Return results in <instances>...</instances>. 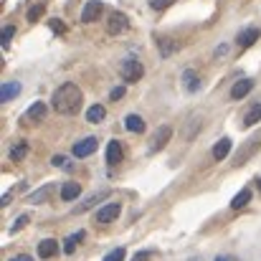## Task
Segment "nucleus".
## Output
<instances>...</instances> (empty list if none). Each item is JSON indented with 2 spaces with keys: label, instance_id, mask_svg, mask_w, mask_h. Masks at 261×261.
<instances>
[{
  "label": "nucleus",
  "instance_id": "nucleus-19",
  "mask_svg": "<svg viewBox=\"0 0 261 261\" xmlns=\"http://www.w3.org/2000/svg\"><path fill=\"white\" fill-rule=\"evenodd\" d=\"M84 239H87V233H84V231L71 233L69 239H64V251H66V254H74V251H76V244H79V241H84Z\"/></svg>",
  "mask_w": 261,
  "mask_h": 261
},
{
  "label": "nucleus",
  "instance_id": "nucleus-22",
  "mask_svg": "<svg viewBox=\"0 0 261 261\" xmlns=\"http://www.w3.org/2000/svg\"><path fill=\"white\" fill-rule=\"evenodd\" d=\"M25 155H28V142H18V145H13V150H10V160H13V163H20Z\"/></svg>",
  "mask_w": 261,
  "mask_h": 261
},
{
  "label": "nucleus",
  "instance_id": "nucleus-23",
  "mask_svg": "<svg viewBox=\"0 0 261 261\" xmlns=\"http://www.w3.org/2000/svg\"><path fill=\"white\" fill-rule=\"evenodd\" d=\"M256 122H261V101H256L244 117V124H256Z\"/></svg>",
  "mask_w": 261,
  "mask_h": 261
},
{
  "label": "nucleus",
  "instance_id": "nucleus-14",
  "mask_svg": "<svg viewBox=\"0 0 261 261\" xmlns=\"http://www.w3.org/2000/svg\"><path fill=\"white\" fill-rule=\"evenodd\" d=\"M104 117H107V109H104V104H91L87 109V122L91 124H96V122H104Z\"/></svg>",
  "mask_w": 261,
  "mask_h": 261
},
{
  "label": "nucleus",
  "instance_id": "nucleus-10",
  "mask_svg": "<svg viewBox=\"0 0 261 261\" xmlns=\"http://www.w3.org/2000/svg\"><path fill=\"white\" fill-rule=\"evenodd\" d=\"M122 155H124L122 145H119L117 140H112V142L107 145V163H109V165H117V163H122Z\"/></svg>",
  "mask_w": 261,
  "mask_h": 261
},
{
  "label": "nucleus",
  "instance_id": "nucleus-32",
  "mask_svg": "<svg viewBox=\"0 0 261 261\" xmlns=\"http://www.w3.org/2000/svg\"><path fill=\"white\" fill-rule=\"evenodd\" d=\"M13 33H15V28L13 25H5V31H3V46H8V41L13 38Z\"/></svg>",
  "mask_w": 261,
  "mask_h": 261
},
{
  "label": "nucleus",
  "instance_id": "nucleus-8",
  "mask_svg": "<svg viewBox=\"0 0 261 261\" xmlns=\"http://www.w3.org/2000/svg\"><path fill=\"white\" fill-rule=\"evenodd\" d=\"M56 254H59V241L46 239V241L38 244V256H41V259H54Z\"/></svg>",
  "mask_w": 261,
  "mask_h": 261
},
{
  "label": "nucleus",
  "instance_id": "nucleus-37",
  "mask_svg": "<svg viewBox=\"0 0 261 261\" xmlns=\"http://www.w3.org/2000/svg\"><path fill=\"white\" fill-rule=\"evenodd\" d=\"M10 261H33V259H31L28 254H20V256H13V259H10Z\"/></svg>",
  "mask_w": 261,
  "mask_h": 261
},
{
  "label": "nucleus",
  "instance_id": "nucleus-35",
  "mask_svg": "<svg viewBox=\"0 0 261 261\" xmlns=\"http://www.w3.org/2000/svg\"><path fill=\"white\" fill-rule=\"evenodd\" d=\"M223 54H228V46H226V43H221V46L216 48V56H218V59H221Z\"/></svg>",
  "mask_w": 261,
  "mask_h": 261
},
{
  "label": "nucleus",
  "instance_id": "nucleus-11",
  "mask_svg": "<svg viewBox=\"0 0 261 261\" xmlns=\"http://www.w3.org/2000/svg\"><path fill=\"white\" fill-rule=\"evenodd\" d=\"M107 195H109V190H99V193L89 195V198L84 200V203H82V205H76V208H74V213H84V211H89V208H94V205H96L99 200H104Z\"/></svg>",
  "mask_w": 261,
  "mask_h": 261
},
{
  "label": "nucleus",
  "instance_id": "nucleus-7",
  "mask_svg": "<svg viewBox=\"0 0 261 261\" xmlns=\"http://www.w3.org/2000/svg\"><path fill=\"white\" fill-rule=\"evenodd\" d=\"M96 140L94 137H84V140H79L76 145H74V155L76 158H89V155H94L96 152Z\"/></svg>",
  "mask_w": 261,
  "mask_h": 261
},
{
  "label": "nucleus",
  "instance_id": "nucleus-30",
  "mask_svg": "<svg viewBox=\"0 0 261 261\" xmlns=\"http://www.w3.org/2000/svg\"><path fill=\"white\" fill-rule=\"evenodd\" d=\"M175 0H150V5L155 8V10H165V8H170Z\"/></svg>",
  "mask_w": 261,
  "mask_h": 261
},
{
  "label": "nucleus",
  "instance_id": "nucleus-29",
  "mask_svg": "<svg viewBox=\"0 0 261 261\" xmlns=\"http://www.w3.org/2000/svg\"><path fill=\"white\" fill-rule=\"evenodd\" d=\"M25 223H28V216H18V218H15V223L10 226V233H18V231H20Z\"/></svg>",
  "mask_w": 261,
  "mask_h": 261
},
{
  "label": "nucleus",
  "instance_id": "nucleus-34",
  "mask_svg": "<svg viewBox=\"0 0 261 261\" xmlns=\"http://www.w3.org/2000/svg\"><path fill=\"white\" fill-rule=\"evenodd\" d=\"M54 165H56V168H69V160L61 158V155H56V158H54Z\"/></svg>",
  "mask_w": 261,
  "mask_h": 261
},
{
  "label": "nucleus",
  "instance_id": "nucleus-28",
  "mask_svg": "<svg viewBox=\"0 0 261 261\" xmlns=\"http://www.w3.org/2000/svg\"><path fill=\"white\" fill-rule=\"evenodd\" d=\"M104 261H124V249L119 246V249H114V251H109V254L104 256Z\"/></svg>",
  "mask_w": 261,
  "mask_h": 261
},
{
  "label": "nucleus",
  "instance_id": "nucleus-36",
  "mask_svg": "<svg viewBox=\"0 0 261 261\" xmlns=\"http://www.w3.org/2000/svg\"><path fill=\"white\" fill-rule=\"evenodd\" d=\"M147 259H150V254H147V251H140V254H135L132 261H147Z\"/></svg>",
  "mask_w": 261,
  "mask_h": 261
},
{
  "label": "nucleus",
  "instance_id": "nucleus-33",
  "mask_svg": "<svg viewBox=\"0 0 261 261\" xmlns=\"http://www.w3.org/2000/svg\"><path fill=\"white\" fill-rule=\"evenodd\" d=\"M122 96H124V87L112 89V94H109V99H112V101H117V99H122Z\"/></svg>",
  "mask_w": 261,
  "mask_h": 261
},
{
  "label": "nucleus",
  "instance_id": "nucleus-16",
  "mask_svg": "<svg viewBox=\"0 0 261 261\" xmlns=\"http://www.w3.org/2000/svg\"><path fill=\"white\" fill-rule=\"evenodd\" d=\"M228 152H231V140H228V137H223V140H218V142L213 145V158H216V160H226Z\"/></svg>",
  "mask_w": 261,
  "mask_h": 261
},
{
  "label": "nucleus",
  "instance_id": "nucleus-20",
  "mask_svg": "<svg viewBox=\"0 0 261 261\" xmlns=\"http://www.w3.org/2000/svg\"><path fill=\"white\" fill-rule=\"evenodd\" d=\"M182 87L188 89V91H198V89H200V76L188 69V71L182 74Z\"/></svg>",
  "mask_w": 261,
  "mask_h": 261
},
{
  "label": "nucleus",
  "instance_id": "nucleus-17",
  "mask_svg": "<svg viewBox=\"0 0 261 261\" xmlns=\"http://www.w3.org/2000/svg\"><path fill=\"white\" fill-rule=\"evenodd\" d=\"M246 203H251V190H249V188H244V190H239V193L233 195V200H231V208H233V211H241Z\"/></svg>",
  "mask_w": 261,
  "mask_h": 261
},
{
  "label": "nucleus",
  "instance_id": "nucleus-1",
  "mask_svg": "<svg viewBox=\"0 0 261 261\" xmlns=\"http://www.w3.org/2000/svg\"><path fill=\"white\" fill-rule=\"evenodd\" d=\"M82 101H84V96H82V89L76 84L59 87L54 91V99H51V104L59 114H76L82 109Z\"/></svg>",
  "mask_w": 261,
  "mask_h": 261
},
{
  "label": "nucleus",
  "instance_id": "nucleus-15",
  "mask_svg": "<svg viewBox=\"0 0 261 261\" xmlns=\"http://www.w3.org/2000/svg\"><path fill=\"white\" fill-rule=\"evenodd\" d=\"M20 94V84L18 82H5L3 89H0V101H10L13 96Z\"/></svg>",
  "mask_w": 261,
  "mask_h": 261
},
{
  "label": "nucleus",
  "instance_id": "nucleus-9",
  "mask_svg": "<svg viewBox=\"0 0 261 261\" xmlns=\"http://www.w3.org/2000/svg\"><path fill=\"white\" fill-rule=\"evenodd\" d=\"M46 112H48V109H46L43 101H33V104L28 107V112H25V119H28V122H41V119L46 117Z\"/></svg>",
  "mask_w": 261,
  "mask_h": 261
},
{
  "label": "nucleus",
  "instance_id": "nucleus-12",
  "mask_svg": "<svg viewBox=\"0 0 261 261\" xmlns=\"http://www.w3.org/2000/svg\"><path fill=\"white\" fill-rule=\"evenodd\" d=\"M261 36L259 28H246L244 33H239V46H244V48H249V46H254L256 43V38Z\"/></svg>",
  "mask_w": 261,
  "mask_h": 261
},
{
  "label": "nucleus",
  "instance_id": "nucleus-24",
  "mask_svg": "<svg viewBox=\"0 0 261 261\" xmlns=\"http://www.w3.org/2000/svg\"><path fill=\"white\" fill-rule=\"evenodd\" d=\"M51 190H54V185H43L41 190H36V193H31V203H41V200H46L48 195H51Z\"/></svg>",
  "mask_w": 261,
  "mask_h": 261
},
{
  "label": "nucleus",
  "instance_id": "nucleus-5",
  "mask_svg": "<svg viewBox=\"0 0 261 261\" xmlns=\"http://www.w3.org/2000/svg\"><path fill=\"white\" fill-rule=\"evenodd\" d=\"M119 213H122V205H119V203H107V205L96 213V223H99V226L112 223V221H117V218H119Z\"/></svg>",
  "mask_w": 261,
  "mask_h": 261
},
{
  "label": "nucleus",
  "instance_id": "nucleus-6",
  "mask_svg": "<svg viewBox=\"0 0 261 261\" xmlns=\"http://www.w3.org/2000/svg\"><path fill=\"white\" fill-rule=\"evenodd\" d=\"M101 13H104V5L99 0H89L87 5H84V10H82V20L84 23H94V20H99Z\"/></svg>",
  "mask_w": 261,
  "mask_h": 261
},
{
  "label": "nucleus",
  "instance_id": "nucleus-39",
  "mask_svg": "<svg viewBox=\"0 0 261 261\" xmlns=\"http://www.w3.org/2000/svg\"><path fill=\"white\" fill-rule=\"evenodd\" d=\"M259 188H261V180H259Z\"/></svg>",
  "mask_w": 261,
  "mask_h": 261
},
{
  "label": "nucleus",
  "instance_id": "nucleus-31",
  "mask_svg": "<svg viewBox=\"0 0 261 261\" xmlns=\"http://www.w3.org/2000/svg\"><path fill=\"white\" fill-rule=\"evenodd\" d=\"M48 25L54 28V33H66V25L59 20V18H54V20H48Z\"/></svg>",
  "mask_w": 261,
  "mask_h": 261
},
{
  "label": "nucleus",
  "instance_id": "nucleus-3",
  "mask_svg": "<svg viewBox=\"0 0 261 261\" xmlns=\"http://www.w3.org/2000/svg\"><path fill=\"white\" fill-rule=\"evenodd\" d=\"M127 28H129V20H127L124 13H109V18H107V33L109 36H119Z\"/></svg>",
  "mask_w": 261,
  "mask_h": 261
},
{
  "label": "nucleus",
  "instance_id": "nucleus-25",
  "mask_svg": "<svg viewBox=\"0 0 261 261\" xmlns=\"http://www.w3.org/2000/svg\"><path fill=\"white\" fill-rule=\"evenodd\" d=\"M175 51H177V43H175V41H170V38H160V54H163V56H170Z\"/></svg>",
  "mask_w": 261,
  "mask_h": 261
},
{
  "label": "nucleus",
  "instance_id": "nucleus-18",
  "mask_svg": "<svg viewBox=\"0 0 261 261\" xmlns=\"http://www.w3.org/2000/svg\"><path fill=\"white\" fill-rule=\"evenodd\" d=\"M79 195H82V185L79 182H64V188H61V198L64 200H74Z\"/></svg>",
  "mask_w": 261,
  "mask_h": 261
},
{
  "label": "nucleus",
  "instance_id": "nucleus-38",
  "mask_svg": "<svg viewBox=\"0 0 261 261\" xmlns=\"http://www.w3.org/2000/svg\"><path fill=\"white\" fill-rule=\"evenodd\" d=\"M216 261H228V259H223V256H218V259H216Z\"/></svg>",
  "mask_w": 261,
  "mask_h": 261
},
{
  "label": "nucleus",
  "instance_id": "nucleus-27",
  "mask_svg": "<svg viewBox=\"0 0 261 261\" xmlns=\"http://www.w3.org/2000/svg\"><path fill=\"white\" fill-rule=\"evenodd\" d=\"M41 15H43V5H41V3H38V5H33V8L28 10V20H31V23H36Z\"/></svg>",
  "mask_w": 261,
  "mask_h": 261
},
{
  "label": "nucleus",
  "instance_id": "nucleus-4",
  "mask_svg": "<svg viewBox=\"0 0 261 261\" xmlns=\"http://www.w3.org/2000/svg\"><path fill=\"white\" fill-rule=\"evenodd\" d=\"M170 137H173V127L170 124H163V127H158V132L152 135V140H150V152H158V150H163L168 142H170Z\"/></svg>",
  "mask_w": 261,
  "mask_h": 261
},
{
  "label": "nucleus",
  "instance_id": "nucleus-21",
  "mask_svg": "<svg viewBox=\"0 0 261 261\" xmlns=\"http://www.w3.org/2000/svg\"><path fill=\"white\" fill-rule=\"evenodd\" d=\"M124 127H127L129 132H145V119L137 117V114H129V117L124 119Z\"/></svg>",
  "mask_w": 261,
  "mask_h": 261
},
{
  "label": "nucleus",
  "instance_id": "nucleus-2",
  "mask_svg": "<svg viewBox=\"0 0 261 261\" xmlns=\"http://www.w3.org/2000/svg\"><path fill=\"white\" fill-rule=\"evenodd\" d=\"M142 76H145V66L137 59H127L122 64V79L124 82H140Z\"/></svg>",
  "mask_w": 261,
  "mask_h": 261
},
{
  "label": "nucleus",
  "instance_id": "nucleus-13",
  "mask_svg": "<svg viewBox=\"0 0 261 261\" xmlns=\"http://www.w3.org/2000/svg\"><path fill=\"white\" fill-rule=\"evenodd\" d=\"M251 89H254V82H251V79H241V82H236V84H233L231 96H233V99H244Z\"/></svg>",
  "mask_w": 261,
  "mask_h": 261
},
{
  "label": "nucleus",
  "instance_id": "nucleus-26",
  "mask_svg": "<svg viewBox=\"0 0 261 261\" xmlns=\"http://www.w3.org/2000/svg\"><path fill=\"white\" fill-rule=\"evenodd\" d=\"M198 127H200V117L195 114V117L190 119V127H188V129H182V137H185V140H193V135L198 132Z\"/></svg>",
  "mask_w": 261,
  "mask_h": 261
}]
</instances>
